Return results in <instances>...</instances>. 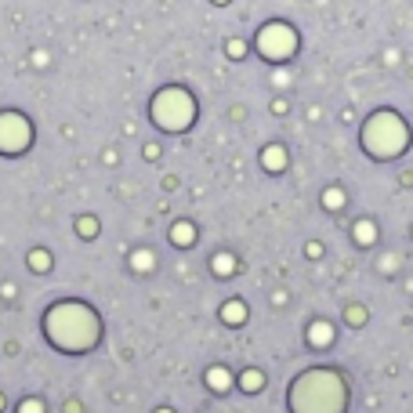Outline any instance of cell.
Returning a JSON list of instances; mask_svg holds the SVG:
<instances>
[{"instance_id":"1","label":"cell","mask_w":413,"mask_h":413,"mask_svg":"<svg viewBox=\"0 0 413 413\" xmlns=\"http://www.w3.org/2000/svg\"><path fill=\"white\" fill-rule=\"evenodd\" d=\"M359 145L373 163H392L410 152V123L399 109H373L359 127Z\"/></svg>"},{"instance_id":"2","label":"cell","mask_w":413,"mask_h":413,"mask_svg":"<svg viewBox=\"0 0 413 413\" xmlns=\"http://www.w3.org/2000/svg\"><path fill=\"white\" fill-rule=\"evenodd\" d=\"M44 330L62 352H84L98 341V316L80 301H62L47 312Z\"/></svg>"},{"instance_id":"3","label":"cell","mask_w":413,"mask_h":413,"mask_svg":"<svg viewBox=\"0 0 413 413\" xmlns=\"http://www.w3.org/2000/svg\"><path fill=\"white\" fill-rule=\"evenodd\" d=\"M344 381L333 370H308L290 384L294 413H344Z\"/></svg>"},{"instance_id":"4","label":"cell","mask_w":413,"mask_h":413,"mask_svg":"<svg viewBox=\"0 0 413 413\" xmlns=\"http://www.w3.org/2000/svg\"><path fill=\"white\" fill-rule=\"evenodd\" d=\"M152 123L163 127V131H185L196 120V102L185 87H163V91L152 98Z\"/></svg>"},{"instance_id":"5","label":"cell","mask_w":413,"mask_h":413,"mask_svg":"<svg viewBox=\"0 0 413 413\" xmlns=\"http://www.w3.org/2000/svg\"><path fill=\"white\" fill-rule=\"evenodd\" d=\"M298 44H301L298 30H294L290 22H283V19L265 22L261 30H257V36H254L257 55H261L265 62H272V66H283V62H290V58H294V51H298Z\"/></svg>"},{"instance_id":"6","label":"cell","mask_w":413,"mask_h":413,"mask_svg":"<svg viewBox=\"0 0 413 413\" xmlns=\"http://www.w3.org/2000/svg\"><path fill=\"white\" fill-rule=\"evenodd\" d=\"M33 141V127L22 113H0V152L4 156H19L30 149Z\"/></svg>"},{"instance_id":"7","label":"cell","mask_w":413,"mask_h":413,"mask_svg":"<svg viewBox=\"0 0 413 413\" xmlns=\"http://www.w3.org/2000/svg\"><path fill=\"white\" fill-rule=\"evenodd\" d=\"M261 167L268 174H283L287 171V149L279 145V141H272V145L261 149Z\"/></svg>"},{"instance_id":"8","label":"cell","mask_w":413,"mask_h":413,"mask_svg":"<svg viewBox=\"0 0 413 413\" xmlns=\"http://www.w3.org/2000/svg\"><path fill=\"white\" fill-rule=\"evenodd\" d=\"M352 239H355V247H373L377 243V225L370 217H359V222H352Z\"/></svg>"},{"instance_id":"9","label":"cell","mask_w":413,"mask_h":413,"mask_svg":"<svg viewBox=\"0 0 413 413\" xmlns=\"http://www.w3.org/2000/svg\"><path fill=\"white\" fill-rule=\"evenodd\" d=\"M344 203H348V196H344V189H341V185L322 189V211L338 214V211H344Z\"/></svg>"},{"instance_id":"10","label":"cell","mask_w":413,"mask_h":413,"mask_svg":"<svg viewBox=\"0 0 413 413\" xmlns=\"http://www.w3.org/2000/svg\"><path fill=\"white\" fill-rule=\"evenodd\" d=\"M308 341H312V348H327L330 341H333V327L330 322H312V327H308Z\"/></svg>"},{"instance_id":"11","label":"cell","mask_w":413,"mask_h":413,"mask_svg":"<svg viewBox=\"0 0 413 413\" xmlns=\"http://www.w3.org/2000/svg\"><path fill=\"white\" fill-rule=\"evenodd\" d=\"M206 384H211L214 392H228L232 377H228V370H225V366H214V370H206Z\"/></svg>"},{"instance_id":"12","label":"cell","mask_w":413,"mask_h":413,"mask_svg":"<svg viewBox=\"0 0 413 413\" xmlns=\"http://www.w3.org/2000/svg\"><path fill=\"white\" fill-rule=\"evenodd\" d=\"M222 319L236 327V322H243V319H247V305H243V301H228V305L222 308Z\"/></svg>"},{"instance_id":"13","label":"cell","mask_w":413,"mask_h":413,"mask_svg":"<svg viewBox=\"0 0 413 413\" xmlns=\"http://www.w3.org/2000/svg\"><path fill=\"white\" fill-rule=\"evenodd\" d=\"M171 239L178 243V247H189V243L196 239V232H192V225H189V222H178V225L171 228Z\"/></svg>"},{"instance_id":"14","label":"cell","mask_w":413,"mask_h":413,"mask_svg":"<svg viewBox=\"0 0 413 413\" xmlns=\"http://www.w3.org/2000/svg\"><path fill=\"white\" fill-rule=\"evenodd\" d=\"M232 268H236V261H232V254H214V272H217V276H228Z\"/></svg>"},{"instance_id":"15","label":"cell","mask_w":413,"mask_h":413,"mask_svg":"<svg viewBox=\"0 0 413 413\" xmlns=\"http://www.w3.org/2000/svg\"><path fill=\"white\" fill-rule=\"evenodd\" d=\"M261 384H265V377H261L257 370H247V373H243V388H247V392H257Z\"/></svg>"},{"instance_id":"16","label":"cell","mask_w":413,"mask_h":413,"mask_svg":"<svg viewBox=\"0 0 413 413\" xmlns=\"http://www.w3.org/2000/svg\"><path fill=\"white\" fill-rule=\"evenodd\" d=\"M225 51H228V58H236V62H239V58H247V44H243V40H228Z\"/></svg>"},{"instance_id":"17","label":"cell","mask_w":413,"mask_h":413,"mask_svg":"<svg viewBox=\"0 0 413 413\" xmlns=\"http://www.w3.org/2000/svg\"><path fill=\"white\" fill-rule=\"evenodd\" d=\"M348 322H352V327H363V322H366V308L352 305V308H348Z\"/></svg>"},{"instance_id":"18","label":"cell","mask_w":413,"mask_h":413,"mask_svg":"<svg viewBox=\"0 0 413 413\" xmlns=\"http://www.w3.org/2000/svg\"><path fill=\"white\" fill-rule=\"evenodd\" d=\"M131 265H134V268H152V254H149V250H134Z\"/></svg>"},{"instance_id":"19","label":"cell","mask_w":413,"mask_h":413,"mask_svg":"<svg viewBox=\"0 0 413 413\" xmlns=\"http://www.w3.org/2000/svg\"><path fill=\"white\" fill-rule=\"evenodd\" d=\"M76 228H80V236H95V232H98L95 217H80V222H76Z\"/></svg>"},{"instance_id":"20","label":"cell","mask_w":413,"mask_h":413,"mask_svg":"<svg viewBox=\"0 0 413 413\" xmlns=\"http://www.w3.org/2000/svg\"><path fill=\"white\" fill-rule=\"evenodd\" d=\"M399 268V254H388V257H381V272H395Z\"/></svg>"},{"instance_id":"21","label":"cell","mask_w":413,"mask_h":413,"mask_svg":"<svg viewBox=\"0 0 413 413\" xmlns=\"http://www.w3.org/2000/svg\"><path fill=\"white\" fill-rule=\"evenodd\" d=\"M19 413H44V406L36 403V399H25V403L19 406Z\"/></svg>"},{"instance_id":"22","label":"cell","mask_w":413,"mask_h":413,"mask_svg":"<svg viewBox=\"0 0 413 413\" xmlns=\"http://www.w3.org/2000/svg\"><path fill=\"white\" fill-rule=\"evenodd\" d=\"M30 257H33V268H47V254L44 250H33Z\"/></svg>"},{"instance_id":"23","label":"cell","mask_w":413,"mask_h":413,"mask_svg":"<svg viewBox=\"0 0 413 413\" xmlns=\"http://www.w3.org/2000/svg\"><path fill=\"white\" fill-rule=\"evenodd\" d=\"M272 84H276V87H287V84H290V76H287V73H276V76H272Z\"/></svg>"},{"instance_id":"24","label":"cell","mask_w":413,"mask_h":413,"mask_svg":"<svg viewBox=\"0 0 413 413\" xmlns=\"http://www.w3.org/2000/svg\"><path fill=\"white\" fill-rule=\"evenodd\" d=\"M384 62H388V66H395V62H399V51H395V47L384 51Z\"/></svg>"},{"instance_id":"25","label":"cell","mask_w":413,"mask_h":413,"mask_svg":"<svg viewBox=\"0 0 413 413\" xmlns=\"http://www.w3.org/2000/svg\"><path fill=\"white\" fill-rule=\"evenodd\" d=\"M214 4H228V0H214Z\"/></svg>"},{"instance_id":"26","label":"cell","mask_w":413,"mask_h":413,"mask_svg":"<svg viewBox=\"0 0 413 413\" xmlns=\"http://www.w3.org/2000/svg\"><path fill=\"white\" fill-rule=\"evenodd\" d=\"M160 413H171V410H160Z\"/></svg>"},{"instance_id":"27","label":"cell","mask_w":413,"mask_h":413,"mask_svg":"<svg viewBox=\"0 0 413 413\" xmlns=\"http://www.w3.org/2000/svg\"><path fill=\"white\" fill-rule=\"evenodd\" d=\"M0 406H4V399H0Z\"/></svg>"},{"instance_id":"28","label":"cell","mask_w":413,"mask_h":413,"mask_svg":"<svg viewBox=\"0 0 413 413\" xmlns=\"http://www.w3.org/2000/svg\"><path fill=\"white\" fill-rule=\"evenodd\" d=\"M410 236H413V228H410Z\"/></svg>"}]
</instances>
